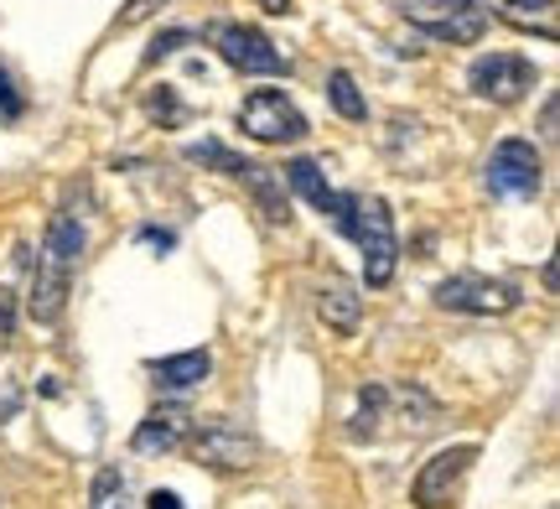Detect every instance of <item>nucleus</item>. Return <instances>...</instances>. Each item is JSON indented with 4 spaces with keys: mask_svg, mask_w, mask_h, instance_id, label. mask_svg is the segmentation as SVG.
I'll return each mask as SVG.
<instances>
[{
    "mask_svg": "<svg viewBox=\"0 0 560 509\" xmlns=\"http://www.w3.org/2000/svg\"><path fill=\"white\" fill-rule=\"evenodd\" d=\"M26 115V94L16 89L11 68H0V125H16Z\"/></svg>",
    "mask_w": 560,
    "mask_h": 509,
    "instance_id": "nucleus-23",
    "label": "nucleus"
},
{
    "mask_svg": "<svg viewBox=\"0 0 560 509\" xmlns=\"http://www.w3.org/2000/svg\"><path fill=\"white\" fill-rule=\"evenodd\" d=\"M208 42L219 47V58L234 68V73H285L291 62L276 42L265 37L260 26H244V21H213L208 26Z\"/></svg>",
    "mask_w": 560,
    "mask_h": 509,
    "instance_id": "nucleus-6",
    "label": "nucleus"
},
{
    "mask_svg": "<svg viewBox=\"0 0 560 509\" xmlns=\"http://www.w3.org/2000/svg\"><path fill=\"white\" fill-rule=\"evenodd\" d=\"M187 431H192V416H187V406H156L145 421L136 427V437H130V448L140 452V458H161V452H177L182 442H187Z\"/></svg>",
    "mask_w": 560,
    "mask_h": 509,
    "instance_id": "nucleus-12",
    "label": "nucleus"
},
{
    "mask_svg": "<svg viewBox=\"0 0 560 509\" xmlns=\"http://www.w3.org/2000/svg\"><path fill=\"white\" fill-rule=\"evenodd\" d=\"M240 130L260 146H285V141H301V136H306V115H301L280 89H255V94H244V104H240Z\"/></svg>",
    "mask_w": 560,
    "mask_h": 509,
    "instance_id": "nucleus-7",
    "label": "nucleus"
},
{
    "mask_svg": "<svg viewBox=\"0 0 560 509\" xmlns=\"http://www.w3.org/2000/svg\"><path fill=\"white\" fill-rule=\"evenodd\" d=\"M161 5H166V0H130V5H125V16H120V26H140V21H151Z\"/></svg>",
    "mask_w": 560,
    "mask_h": 509,
    "instance_id": "nucleus-25",
    "label": "nucleus"
},
{
    "mask_svg": "<svg viewBox=\"0 0 560 509\" xmlns=\"http://www.w3.org/2000/svg\"><path fill=\"white\" fill-rule=\"evenodd\" d=\"M327 100H332V109H338L342 120H369V100L359 94V83H353L348 68H332V73H327Z\"/></svg>",
    "mask_w": 560,
    "mask_h": 509,
    "instance_id": "nucleus-18",
    "label": "nucleus"
},
{
    "mask_svg": "<svg viewBox=\"0 0 560 509\" xmlns=\"http://www.w3.org/2000/svg\"><path fill=\"white\" fill-rule=\"evenodd\" d=\"M348 240L363 250V286H389L395 281V265H400V234H395V213L384 198H353V229Z\"/></svg>",
    "mask_w": 560,
    "mask_h": 509,
    "instance_id": "nucleus-2",
    "label": "nucleus"
},
{
    "mask_svg": "<svg viewBox=\"0 0 560 509\" xmlns=\"http://www.w3.org/2000/svg\"><path fill=\"white\" fill-rule=\"evenodd\" d=\"M478 463V442H457V448H441L431 463H420L416 484H410V505L416 509H446L457 499L467 468Z\"/></svg>",
    "mask_w": 560,
    "mask_h": 509,
    "instance_id": "nucleus-10",
    "label": "nucleus"
},
{
    "mask_svg": "<svg viewBox=\"0 0 560 509\" xmlns=\"http://www.w3.org/2000/svg\"><path fill=\"white\" fill-rule=\"evenodd\" d=\"M11 327H16V306H11V291H0V344L11 338Z\"/></svg>",
    "mask_w": 560,
    "mask_h": 509,
    "instance_id": "nucleus-26",
    "label": "nucleus"
},
{
    "mask_svg": "<svg viewBox=\"0 0 560 509\" xmlns=\"http://www.w3.org/2000/svg\"><path fill=\"white\" fill-rule=\"evenodd\" d=\"M145 115H151V120H161V125H182V120H187V109H182V100H177V89H172V83H161L156 94L145 100Z\"/></svg>",
    "mask_w": 560,
    "mask_h": 509,
    "instance_id": "nucleus-22",
    "label": "nucleus"
},
{
    "mask_svg": "<svg viewBox=\"0 0 560 509\" xmlns=\"http://www.w3.org/2000/svg\"><path fill=\"white\" fill-rule=\"evenodd\" d=\"M535 83H540V73H535V62L520 58V53H482V58H472V68H467V89H472L478 100H493V104H520Z\"/></svg>",
    "mask_w": 560,
    "mask_h": 509,
    "instance_id": "nucleus-8",
    "label": "nucleus"
},
{
    "mask_svg": "<svg viewBox=\"0 0 560 509\" xmlns=\"http://www.w3.org/2000/svg\"><path fill=\"white\" fill-rule=\"evenodd\" d=\"M285 183L296 187V193H301V198H306L312 208H317L322 219H332V229H338V234H348V229H353V198H359V193H338V187L322 177L317 162L296 157V162L285 166Z\"/></svg>",
    "mask_w": 560,
    "mask_h": 509,
    "instance_id": "nucleus-11",
    "label": "nucleus"
},
{
    "mask_svg": "<svg viewBox=\"0 0 560 509\" xmlns=\"http://www.w3.org/2000/svg\"><path fill=\"white\" fill-rule=\"evenodd\" d=\"M493 16H503L520 32H540L545 42H556V0H488ZM482 5V11H488Z\"/></svg>",
    "mask_w": 560,
    "mask_h": 509,
    "instance_id": "nucleus-16",
    "label": "nucleus"
},
{
    "mask_svg": "<svg viewBox=\"0 0 560 509\" xmlns=\"http://www.w3.org/2000/svg\"><path fill=\"white\" fill-rule=\"evenodd\" d=\"M441 312H467V317H503L524 302L520 286L514 281H499V276H478V270H457L431 291Z\"/></svg>",
    "mask_w": 560,
    "mask_h": 509,
    "instance_id": "nucleus-4",
    "label": "nucleus"
},
{
    "mask_svg": "<svg viewBox=\"0 0 560 509\" xmlns=\"http://www.w3.org/2000/svg\"><path fill=\"white\" fill-rule=\"evenodd\" d=\"M145 509H182V494H172V489H151Z\"/></svg>",
    "mask_w": 560,
    "mask_h": 509,
    "instance_id": "nucleus-27",
    "label": "nucleus"
},
{
    "mask_svg": "<svg viewBox=\"0 0 560 509\" xmlns=\"http://www.w3.org/2000/svg\"><path fill=\"white\" fill-rule=\"evenodd\" d=\"M187 162H198V166H219L223 177H234V166H240V157L229 151L223 141H192L187 146Z\"/></svg>",
    "mask_w": 560,
    "mask_h": 509,
    "instance_id": "nucleus-21",
    "label": "nucleus"
},
{
    "mask_svg": "<svg viewBox=\"0 0 560 509\" xmlns=\"http://www.w3.org/2000/svg\"><path fill=\"white\" fill-rule=\"evenodd\" d=\"M317 317L332 333H342V338H353L363 323V297L353 281H342V276H327V281L317 286Z\"/></svg>",
    "mask_w": 560,
    "mask_h": 509,
    "instance_id": "nucleus-13",
    "label": "nucleus"
},
{
    "mask_svg": "<svg viewBox=\"0 0 560 509\" xmlns=\"http://www.w3.org/2000/svg\"><path fill=\"white\" fill-rule=\"evenodd\" d=\"M255 5H260V11H270V16H285V11H291V0H255Z\"/></svg>",
    "mask_w": 560,
    "mask_h": 509,
    "instance_id": "nucleus-29",
    "label": "nucleus"
},
{
    "mask_svg": "<svg viewBox=\"0 0 560 509\" xmlns=\"http://www.w3.org/2000/svg\"><path fill=\"white\" fill-rule=\"evenodd\" d=\"M140 240H145V245H161V250H172V234H166V229H140Z\"/></svg>",
    "mask_w": 560,
    "mask_h": 509,
    "instance_id": "nucleus-28",
    "label": "nucleus"
},
{
    "mask_svg": "<svg viewBox=\"0 0 560 509\" xmlns=\"http://www.w3.org/2000/svg\"><path fill=\"white\" fill-rule=\"evenodd\" d=\"M389 401H395V406L405 410V421H410V427L416 431H425V427H436V401H431V395H425V390L420 385H400V390H389Z\"/></svg>",
    "mask_w": 560,
    "mask_h": 509,
    "instance_id": "nucleus-19",
    "label": "nucleus"
},
{
    "mask_svg": "<svg viewBox=\"0 0 560 509\" xmlns=\"http://www.w3.org/2000/svg\"><path fill=\"white\" fill-rule=\"evenodd\" d=\"M151 374H156L161 390L182 395V390L208 385V374H213V354H208V348H187V354H172V359H156Z\"/></svg>",
    "mask_w": 560,
    "mask_h": 509,
    "instance_id": "nucleus-14",
    "label": "nucleus"
},
{
    "mask_svg": "<svg viewBox=\"0 0 560 509\" xmlns=\"http://www.w3.org/2000/svg\"><path fill=\"white\" fill-rule=\"evenodd\" d=\"M83 245H89L83 219L73 208H58V213L47 219L37 270H32V291H26L32 323H42V327L62 323V312H68V286H73V270H79V261H83Z\"/></svg>",
    "mask_w": 560,
    "mask_h": 509,
    "instance_id": "nucleus-1",
    "label": "nucleus"
},
{
    "mask_svg": "<svg viewBox=\"0 0 560 509\" xmlns=\"http://www.w3.org/2000/svg\"><path fill=\"white\" fill-rule=\"evenodd\" d=\"M384 410H389V390H384V385H363L359 390V410L348 416V437H353V442H363V437H380Z\"/></svg>",
    "mask_w": 560,
    "mask_h": 509,
    "instance_id": "nucleus-17",
    "label": "nucleus"
},
{
    "mask_svg": "<svg viewBox=\"0 0 560 509\" xmlns=\"http://www.w3.org/2000/svg\"><path fill=\"white\" fill-rule=\"evenodd\" d=\"M187 448H192V458H198L202 468H213V473H244V468H255V458H260V442L240 421H229V416L192 421Z\"/></svg>",
    "mask_w": 560,
    "mask_h": 509,
    "instance_id": "nucleus-3",
    "label": "nucleus"
},
{
    "mask_svg": "<svg viewBox=\"0 0 560 509\" xmlns=\"http://www.w3.org/2000/svg\"><path fill=\"white\" fill-rule=\"evenodd\" d=\"M488 193L493 198H535L545 183V166H540V151L520 136H509V141L493 146V157H488Z\"/></svg>",
    "mask_w": 560,
    "mask_h": 509,
    "instance_id": "nucleus-9",
    "label": "nucleus"
},
{
    "mask_svg": "<svg viewBox=\"0 0 560 509\" xmlns=\"http://www.w3.org/2000/svg\"><path fill=\"white\" fill-rule=\"evenodd\" d=\"M400 16L436 42H478L488 32V11L478 0H400Z\"/></svg>",
    "mask_w": 560,
    "mask_h": 509,
    "instance_id": "nucleus-5",
    "label": "nucleus"
},
{
    "mask_svg": "<svg viewBox=\"0 0 560 509\" xmlns=\"http://www.w3.org/2000/svg\"><path fill=\"white\" fill-rule=\"evenodd\" d=\"M89 509H125V468H120V463H104V468L94 473Z\"/></svg>",
    "mask_w": 560,
    "mask_h": 509,
    "instance_id": "nucleus-20",
    "label": "nucleus"
},
{
    "mask_svg": "<svg viewBox=\"0 0 560 509\" xmlns=\"http://www.w3.org/2000/svg\"><path fill=\"white\" fill-rule=\"evenodd\" d=\"M234 177L260 198V208H265V219H270V224H285V219H291V204H285V177H276V172L260 166V162H244V157H240V166H234Z\"/></svg>",
    "mask_w": 560,
    "mask_h": 509,
    "instance_id": "nucleus-15",
    "label": "nucleus"
},
{
    "mask_svg": "<svg viewBox=\"0 0 560 509\" xmlns=\"http://www.w3.org/2000/svg\"><path fill=\"white\" fill-rule=\"evenodd\" d=\"M192 42V32H161L151 47H145V62H161V58H172V53H182Z\"/></svg>",
    "mask_w": 560,
    "mask_h": 509,
    "instance_id": "nucleus-24",
    "label": "nucleus"
}]
</instances>
